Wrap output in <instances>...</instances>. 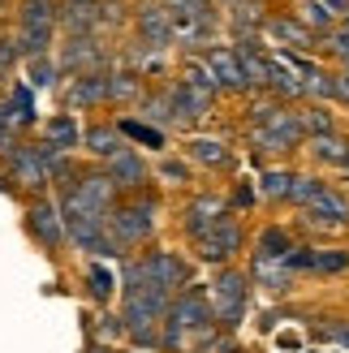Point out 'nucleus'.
<instances>
[{"mask_svg": "<svg viewBox=\"0 0 349 353\" xmlns=\"http://www.w3.org/2000/svg\"><path fill=\"white\" fill-rule=\"evenodd\" d=\"M250 297H255V285L246 268H216V276L207 280V302H212V319L220 332H237L250 314Z\"/></svg>", "mask_w": 349, "mask_h": 353, "instance_id": "f257e3e1", "label": "nucleus"}, {"mask_svg": "<svg viewBox=\"0 0 349 353\" xmlns=\"http://www.w3.org/2000/svg\"><path fill=\"white\" fill-rule=\"evenodd\" d=\"M164 327H172V332H181V336L190 341V353L195 349H207L216 336H220V327H216V319H212V302H207V285H190V289H181L177 297L168 302V314H164Z\"/></svg>", "mask_w": 349, "mask_h": 353, "instance_id": "f03ea898", "label": "nucleus"}, {"mask_svg": "<svg viewBox=\"0 0 349 353\" xmlns=\"http://www.w3.org/2000/svg\"><path fill=\"white\" fill-rule=\"evenodd\" d=\"M155 224H160V199H155L151 190L126 194V199H117L112 211H108V233L126 245V254L155 237Z\"/></svg>", "mask_w": 349, "mask_h": 353, "instance_id": "7ed1b4c3", "label": "nucleus"}, {"mask_svg": "<svg viewBox=\"0 0 349 353\" xmlns=\"http://www.w3.org/2000/svg\"><path fill=\"white\" fill-rule=\"evenodd\" d=\"M17 57H48L57 43V0H22L17 5Z\"/></svg>", "mask_w": 349, "mask_h": 353, "instance_id": "20e7f679", "label": "nucleus"}, {"mask_svg": "<svg viewBox=\"0 0 349 353\" xmlns=\"http://www.w3.org/2000/svg\"><path fill=\"white\" fill-rule=\"evenodd\" d=\"M190 250H195V263H203V268H229V263L246 250V228H241L237 216H224L207 228V233L190 237Z\"/></svg>", "mask_w": 349, "mask_h": 353, "instance_id": "39448f33", "label": "nucleus"}, {"mask_svg": "<svg viewBox=\"0 0 349 353\" xmlns=\"http://www.w3.org/2000/svg\"><path fill=\"white\" fill-rule=\"evenodd\" d=\"M246 143H250V155H255V160H263V155H293V151H302L306 130H302V121H298V103H293V108L276 121V125L250 130Z\"/></svg>", "mask_w": 349, "mask_h": 353, "instance_id": "423d86ee", "label": "nucleus"}, {"mask_svg": "<svg viewBox=\"0 0 349 353\" xmlns=\"http://www.w3.org/2000/svg\"><path fill=\"white\" fill-rule=\"evenodd\" d=\"M26 233L43 245V250H61V245H69L65 237V216L57 199H48V194H34V199L26 203Z\"/></svg>", "mask_w": 349, "mask_h": 353, "instance_id": "0eeeda50", "label": "nucleus"}, {"mask_svg": "<svg viewBox=\"0 0 349 353\" xmlns=\"http://www.w3.org/2000/svg\"><path fill=\"white\" fill-rule=\"evenodd\" d=\"M5 176L9 181H17V190H30V194H43L52 185L48 176V164L39 155V143H17L13 151H5Z\"/></svg>", "mask_w": 349, "mask_h": 353, "instance_id": "6e6552de", "label": "nucleus"}, {"mask_svg": "<svg viewBox=\"0 0 349 353\" xmlns=\"http://www.w3.org/2000/svg\"><path fill=\"white\" fill-rule=\"evenodd\" d=\"M61 74H91V69H108V48L99 34H65L57 52Z\"/></svg>", "mask_w": 349, "mask_h": 353, "instance_id": "1a4fd4ad", "label": "nucleus"}, {"mask_svg": "<svg viewBox=\"0 0 349 353\" xmlns=\"http://www.w3.org/2000/svg\"><path fill=\"white\" fill-rule=\"evenodd\" d=\"M61 103L65 112H86L108 103V69H91V74H69V82L61 86Z\"/></svg>", "mask_w": 349, "mask_h": 353, "instance_id": "9d476101", "label": "nucleus"}, {"mask_svg": "<svg viewBox=\"0 0 349 353\" xmlns=\"http://www.w3.org/2000/svg\"><path fill=\"white\" fill-rule=\"evenodd\" d=\"M263 39L272 48H285V52H315L319 48V39L298 22V13H289V9H276V13L263 17Z\"/></svg>", "mask_w": 349, "mask_h": 353, "instance_id": "9b49d317", "label": "nucleus"}, {"mask_svg": "<svg viewBox=\"0 0 349 353\" xmlns=\"http://www.w3.org/2000/svg\"><path fill=\"white\" fill-rule=\"evenodd\" d=\"M199 57H203L207 69H212L220 95H224V91H229V95H246V91H250V86H246V74H241V61H237V52H233V43H207Z\"/></svg>", "mask_w": 349, "mask_h": 353, "instance_id": "f8f14e48", "label": "nucleus"}, {"mask_svg": "<svg viewBox=\"0 0 349 353\" xmlns=\"http://www.w3.org/2000/svg\"><path fill=\"white\" fill-rule=\"evenodd\" d=\"M134 30H138V43H147L155 52H168L172 48V17L164 9V0H143L134 9Z\"/></svg>", "mask_w": 349, "mask_h": 353, "instance_id": "ddd939ff", "label": "nucleus"}, {"mask_svg": "<svg viewBox=\"0 0 349 353\" xmlns=\"http://www.w3.org/2000/svg\"><path fill=\"white\" fill-rule=\"evenodd\" d=\"M224 216H233L229 199L203 190V194H195V199H186V207H181V233L186 237H199V233H207V228H212L216 220H224Z\"/></svg>", "mask_w": 349, "mask_h": 353, "instance_id": "4468645a", "label": "nucleus"}, {"mask_svg": "<svg viewBox=\"0 0 349 353\" xmlns=\"http://www.w3.org/2000/svg\"><path fill=\"white\" fill-rule=\"evenodd\" d=\"M103 172L112 176V185H117L121 194H138V190H147V181H151V168H147V160H143L134 147L117 151L112 160H103Z\"/></svg>", "mask_w": 349, "mask_h": 353, "instance_id": "2eb2a0df", "label": "nucleus"}, {"mask_svg": "<svg viewBox=\"0 0 349 353\" xmlns=\"http://www.w3.org/2000/svg\"><path fill=\"white\" fill-rule=\"evenodd\" d=\"M168 95H172V125H177V130H195L199 121L212 112V103H216V99H207L203 91H195V86H186L181 78L168 82Z\"/></svg>", "mask_w": 349, "mask_h": 353, "instance_id": "dca6fc26", "label": "nucleus"}, {"mask_svg": "<svg viewBox=\"0 0 349 353\" xmlns=\"http://www.w3.org/2000/svg\"><path fill=\"white\" fill-rule=\"evenodd\" d=\"M233 52L241 61V74H246L250 91H268V82H272V52L263 48V39H233Z\"/></svg>", "mask_w": 349, "mask_h": 353, "instance_id": "f3484780", "label": "nucleus"}, {"mask_svg": "<svg viewBox=\"0 0 349 353\" xmlns=\"http://www.w3.org/2000/svg\"><path fill=\"white\" fill-rule=\"evenodd\" d=\"M57 26L65 34H99V0H57Z\"/></svg>", "mask_w": 349, "mask_h": 353, "instance_id": "a211bd4d", "label": "nucleus"}, {"mask_svg": "<svg viewBox=\"0 0 349 353\" xmlns=\"http://www.w3.org/2000/svg\"><path fill=\"white\" fill-rule=\"evenodd\" d=\"M186 155H190V164H203V168H216V172H233V164H237L233 147L220 143V138H207V134H190Z\"/></svg>", "mask_w": 349, "mask_h": 353, "instance_id": "6ab92c4d", "label": "nucleus"}, {"mask_svg": "<svg viewBox=\"0 0 349 353\" xmlns=\"http://www.w3.org/2000/svg\"><path fill=\"white\" fill-rule=\"evenodd\" d=\"M130 143H126V134L117 130V121H91V125L82 130V151L86 155H95V160L103 164V160H112L117 151H126Z\"/></svg>", "mask_w": 349, "mask_h": 353, "instance_id": "aec40b11", "label": "nucleus"}, {"mask_svg": "<svg viewBox=\"0 0 349 353\" xmlns=\"http://www.w3.org/2000/svg\"><path fill=\"white\" fill-rule=\"evenodd\" d=\"M246 276H250V285L259 293H268V297H285L293 285H298V276H293L285 263H268V259H250Z\"/></svg>", "mask_w": 349, "mask_h": 353, "instance_id": "412c9836", "label": "nucleus"}, {"mask_svg": "<svg viewBox=\"0 0 349 353\" xmlns=\"http://www.w3.org/2000/svg\"><path fill=\"white\" fill-rule=\"evenodd\" d=\"M224 13H229V34L233 39H263V17H268L263 0H233Z\"/></svg>", "mask_w": 349, "mask_h": 353, "instance_id": "4be33fe9", "label": "nucleus"}, {"mask_svg": "<svg viewBox=\"0 0 349 353\" xmlns=\"http://www.w3.org/2000/svg\"><path fill=\"white\" fill-rule=\"evenodd\" d=\"M43 143H48V147H57V151H65V155H74V151L82 147V130H78L74 112H57V117H48V121H43Z\"/></svg>", "mask_w": 349, "mask_h": 353, "instance_id": "5701e85b", "label": "nucleus"}, {"mask_svg": "<svg viewBox=\"0 0 349 353\" xmlns=\"http://www.w3.org/2000/svg\"><path fill=\"white\" fill-rule=\"evenodd\" d=\"M298 211H306V216H323V220H332V224H345V228H349V199H345V194H341L332 181H328V185L315 194V199H310L306 207H298Z\"/></svg>", "mask_w": 349, "mask_h": 353, "instance_id": "b1692460", "label": "nucleus"}, {"mask_svg": "<svg viewBox=\"0 0 349 353\" xmlns=\"http://www.w3.org/2000/svg\"><path fill=\"white\" fill-rule=\"evenodd\" d=\"M293 250V233L285 224H268V228H259V237H255V250L250 259H268V263H285V254Z\"/></svg>", "mask_w": 349, "mask_h": 353, "instance_id": "393cba45", "label": "nucleus"}, {"mask_svg": "<svg viewBox=\"0 0 349 353\" xmlns=\"http://www.w3.org/2000/svg\"><path fill=\"white\" fill-rule=\"evenodd\" d=\"M143 95H147V86H143V78H138L130 65L108 69V103H134V108H138Z\"/></svg>", "mask_w": 349, "mask_h": 353, "instance_id": "a878e982", "label": "nucleus"}, {"mask_svg": "<svg viewBox=\"0 0 349 353\" xmlns=\"http://www.w3.org/2000/svg\"><path fill=\"white\" fill-rule=\"evenodd\" d=\"M5 108H9L13 130H30L34 121H39V112H34V91H30L26 82H9V91H5Z\"/></svg>", "mask_w": 349, "mask_h": 353, "instance_id": "bb28decb", "label": "nucleus"}, {"mask_svg": "<svg viewBox=\"0 0 349 353\" xmlns=\"http://www.w3.org/2000/svg\"><path fill=\"white\" fill-rule=\"evenodd\" d=\"M289 108H293V103L276 99V95H268V91H259V95L246 103V130H263V125H276V121H281Z\"/></svg>", "mask_w": 349, "mask_h": 353, "instance_id": "cd10ccee", "label": "nucleus"}, {"mask_svg": "<svg viewBox=\"0 0 349 353\" xmlns=\"http://www.w3.org/2000/svg\"><path fill=\"white\" fill-rule=\"evenodd\" d=\"M138 121H147V125H155V130H172V95H168V86L147 91L143 99H138Z\"/></svg>", "mask_w": 349, "mask_h": 353, "instance_id": "c85d7f7f", "label": "nucleus"}, {"mask_svg": "<svg viewBox=\"0 0 349 353\" xmlns=\"http://www.w3.org/2000/svg\"><path fill=\"white\" fill-rule=\"evenodd\" d=\"M349 272V250L345 245H310L306 276H341Z\"/></svg>", "mask_w": 349, "mask_h": 353, "instance_id": "c756f323", "label": "nucleus"}, {"mask_svg": "<svg viewBox=\"0 0 349 353\" xmlns=\"http://www.w3.org/2000/svg\"><path fill=\"white\" fill-rule=\"evenodd\" d=\"M117 293H121L117 272L108 268V263H91V268H86V297H91L95 306H108Z\"/></svg>", "mask_w": 349, "mask_h": 353, "instance_id": "7c9ffc66", "label": "nucleus"}, {"mask_svg": "<svg viewBox=\"0 0 349 353\" xmlns=\"http://www.w3.org/2000/svg\"><path fill=\"white\" fill-rule=\"evenodd\" d=\"M117 130L126 134V143H138V147H147V151H164L168 147V134L147 125V121H138V117H121Z\"/></svg>", "mask_w": 349, "mask_h": 353, "instance_id": "2f4dec72", "label": "nucleus"}, {"mask_svg": "<svg viewBox=\"0 0 349 353\" xmlns=\"http://www.w3.org/2000/svg\"><path fill=\"white\" fill-rule=\"evenodd\" d=\"M293 13H298V22H302L310 34H315V39H319V34H328V30L341 22V17L328 9L323 0H298V9H293Z\"/></svg>", "mask_w": 349, "mask_h": 353, "instance_id": "473e14b6", "label": "nucleus"}, {"mask_svg": "<svg viewBox=\"0 0 349 353\" xmlns=\"http://www.w3.org/2000/svg\"><path fill=\"white\" fill-rule=\"evenodd\" d=\"M310 336L319 345H332L349 353V314H332V319H310Z\"/></svg>", "mask_w": 349, "mask_h": 353, "instance_id": "72a5a7b5", "label": "nucleus"}, {"mask_svg": "<svg viewBox=\"0 0 349 353\" xmlns=\"http://www.w3.org/2000/svg\"><path fill=\"white\" fill-rule=\"evenodd\" d=\"M289 181H293V168H268L263 164V172H259V181H255V194L263 203H285Z\"/></svg>", "mask_w": 349, "mask_h": 353, "instance_id": "f704fd0d", "label": "nucleus"}, {"mask_svg": "<svg viewBox=\"0 0 349 353\" xmlns=\"http://www.w3.org/2000/svg\"><path fill=\"white\" fill-rule=\"evenodd\" d=\"M186 86H195V91H203L207 99H220V86H216V78H212V69L203 65V57H186V65H181V74H177Z\"/></svg>", "mask_w": 349, "mask_h": 353, "instance_id": "c9c22d12", "label": "nucleus"}, {"mask_svg": "<svg viewBox=\"0 0 349 353\" xmlns=\"http://www.w3.org/2000/svg\"><path fill=\"white\" fill-rule=\"evenodd\" d=\"M298 121H302L306 138L332 134V130H337V117H332V108H328V103H298Z\"/></svg>", "mask_w": 349, "mask_h": 353, "instance_id": "e433bc0d", "label": "nucleus"}, {"mask_svg": "<svg viewBox=\"0 0 349 353\" xmlns=\"http://www.w3.org/2000/svg\"><path fill=\"white\" fill-rule=\"evenodd\" d=\"M57 78H61V65L52 61V57L26 61V86H30V91H52V86H57Z\"/></svg>", "mask_w": 349, "mask_h": 353, "instance_id": "4c0bfd02", "label": "nucleus"}, {"mask_svg": "<svg viewBox=\"0 0 349 353\" xmlns=\"http://www.w3.org/2000/svg\"><path fill=\"white\" fill-rule=\"evenodd\" d=\"M328 181L319 172H293V181H289V194H285V203H293V207H306L315 194L323 190Z\"/></svg>", "mask_w": 349, "mask_h": 353, "instance_id": "58836bf2", "label": "nucleus"}, {"mask_svg": "<svg viewBox=\"0 0 349 353\" xmlns=\"http://www.w3.org/2000/svg\"><path fill=\"white\" fill-rule=\"evenodd\" d=\"M91 341H99V345H126V323H121V314L103 310L95 319V327H91Z\"/></svg>", "mask_w": 349, "mask_h": 353, "instance_id": "ea45409f", "label": "nucleus"}, {"mask_svg": "<svg viewBox=\"0 0 349 353\" xmlns=\"http://www.w3.org/2000/svg\"><path fill=\"white\" fill-rule=\"evenodd\" d=\"M160 181H168V185H190L195 181V172H190V164L186 160H177V155H160Z\"/></svg>", "mask_w": 349, "mask_h": 353, "instance_id": "a19ab883", "label": "nucleus"}, {"mask_svg": "<svg viewBox=\"0 0 349 353\" xmlns=\"http://www.w3.org/2000/svg\"><path fill=\"white\" fill-rule=\"evenodd\" d=\"M319 48H323V52H328V57H332L337 65H341V61H349V30L337 22L328 34H319Z\"/></svg>", "mask_w": 349, "mask_h": 353, "instance_id": "79ce46f5", "label": "nucleus"}, {"mask_svg": "<svg viewBox=\"0 0 349 353\" xmlns=\"http://www.w3.org/2000/svg\"><path fill=\"white\" fill-rule=\"evenodd\" d=\"M126 22V0H99V30H117Z\"/></svg>", "mask_w": 349, "mask_h": 353, "instance_id": "37998d69", "label": "nucleus"}, {"mask_svg": "<svg viewBox=\"0 0 349 353\" xmlns=\"http://www.w3.org/2000/svg\"><path fill=\"white\" fill-rule=\"evenodd\" d=\"M255 199H259V194H255V181H237L233 199H229V211H233V216H237V211H250Z\"/></svg>", "mask_w": 349, "mask_h": 353, "instance_id": "c03bdc74", "label": "nucleus"}, {"mask_svg": "<svg viewBox=\"0 0 349 353\" xmlns=\"http://www.w3.org/2000/svg\"><path fill=\"white\" fill-rule=\"evenodd\" d=\"M17 61H22V57H17V43L13 39H0V82H9Z\"/></svg>", "mask_w": 349, "mask_h": 353, "instance_id": "a18cd8bd", "label": "nucleus"}, {"mask_svg": "<svg viewBox=\"0 0 349 353\" xmlns=\"http://www.w3.org/2000/svg\"><path fill=\"white\" fill-rule=\"evenodd\" d=\"M332 103H349V74L332 69Z\"/></svg>", "mask_w": 349, "mask_h": 353, "instance_id": "49530a36", "label": "nucleus"}, {"mask_svg": "<svg viewBox=\"0 0 349 353\" xmlns=\"http://www.w3.org/2000/svg\"><path fill=\"white\" fill-rule=\"evenodd\" d=\"M86 353H126V349H121V345H99V341H91V345H86Z\"/></svg>", "mask_w": 349, "mask_h": 353, "instance_id": "de8ad7c7", "label": "nucleus"}, {"mask_svg": "<svg viewBox=\"0 0 349 353\" xmlns=\"http://www.w3.org/2000/svg\"><path fill=\"white\" fill-rule=\"evenodd\" d=\"M323 5H328V9H332L337 17H345V13H349V0H323Z\"/></svg>", "mask_w": 349, "mask_h": 353, "instance_id": "09e8293b", "label": "nucleus"}, {"mask_svg": "<svg viewBox=\"0 0 349 353\" xmlns=\"http://www.w3.org/2000/svg\"><path fill=\"white\" fill-rule=\"evenodd\" d=\"M212 5H216V9H229V5H233V0H212Z\"/></svg>", "mask_w": 349, "mask_h": 353, "instance_id": "8fccbe9b", "label": "nucleus"}, {"mask_svg": "<svg viewBox=\"0 0 349 353\" xmlns=\"http://www.w3.org/2000/svg\"><path fill=\"white\" fill-rule=\"evenodd\" d=\"M126 353H151V349H130V345H126Z\"/></svg>", "mask_w": 349, "mask_h": 353, "instance_id": "3c124183", "label": "nucleus"}, {"mask_svg": "<svg viewBox=\"0 0 349 353\" xmlns=\"http://www.w3.org/2000/svg\"><path fill=\"white\" fill-rule=\"evenodd\" d=\"M341 26H345V30H349V13H345V17H341Z\"/></svg>", "mask_w": 349, "mask_h": 353, "instance_id": "603ef678", "label": "nucleus"}]
</instances>
